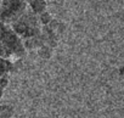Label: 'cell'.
<instances>
[{
	"instance_id": "cell-1",
	"label": "cell",
	"mask_w": 124,
	"mask_h": 118,
	"mask_svg": "<svg viewBox=\"0 0 124 118\" xmlns=\"http://www.w3.org/2000/svg\"><path fill=\"white\" fill-rule=\"evenodd\" d=\"M22 39L11 29V27L0 21V57L16 61L26 55Z\"/></svg>"
},
{
	"instance_id": "cell-2",
	"label": "cell",
	"mask_w": 124,
	"mask_h": 118,
	"mask_svg": "<svg viewBox=\"0 0 124 118\" xmlns=\"http://www.w3.org/2000/svg\"><path fill=\"white\" fill-rule=\"evenodd\" d=\"M10 24H11V29L22 40L39 34L40 28H41V26L38 21V15H35L31 10H26L20 17H17Z\"/></svg>"
},
{
	"instance_id": "cell-3",
	"label": "cell",
	"mask_w": 124,
	"mask_h": 118,
	"mask_svg": "<svg viewBox=\"0 0 124 118\" xmlns=\"http://www.w3.org/2000/svg\"><path fill=\"white\" fill-rule=\"evenodd\" d=\"M26 10V0H1V3H0V21L6 24H10Z\"/></svg>"
},
{
	"instance_id": "cell-4",
	"label": "cell",
	"mask_w": 124,
	"mask_h": 118,
	"mask_svg": "<svg viewBox=\"0 0 124 118\" xmlns=\"http://www.w3.org/2000/svg\"><path fill=\"white\" fill-rule=\"evenodd\" d=\"M40 33L44 38V41L46 45H49L50 47L55 49L58 45V35L55 31H52L49 26H41L40 28Z\"/></svg>"
},
{
	"instance_id": "cell-5",
	"label": "cell",
	"mask_w": 124,
	"mask_h": 118,
	"mask_svg": "<svg viewBox=\"0 0 124 118\" xmlns=\"http://www.w3.org/2000/svg\"><path fill=\"white\" fill-rule=\"evenodd\" d=\"M22 43H23V46H24L26 50H34V49H38V47H40L41 45L45 44L41 33H39V34H37V35H34L32 38L23 39Z\"/></svg>"
},
{
	"instance_id": "cell-6",
	"label": "cell",
	"mask_w": 124,
	"mask_h": 118,
	"mask_svg": "<svg viewBox=\"0 0 124 118\" xmlns=\"http://www.w3.org/2000/svg\"><path fill=\"white\" fill-rule=\"evenodd\" d=\"M26 3L29 5L31 11H33L35 15L41 14L46 10V1L45 0H26Z\"/></svg>"
},
{
	"instance_id": "cell-7",
	"label": "cell",
	"mask_w": 124,
	"mask_h": 118,
	"mask_svg": "<svg viewBox=\"0 0 124 118\" xmlns=\"http://www.w3.org/2000/svg\"><path fill=\"white\" fill-rule=\"evenodd\" d=\"M12 72V61L0 57V77Z\"/></svg>"
},
{
	"instance_id": "cell-8",
	"label": "cell",
	"mask_w": 124,
	"mask_h": 118,
	"mask_svg": "<svg viewBox=\"0 0 124 118\" xmlns=\"http://www.w3.org/2000/svg\"><path fill=\"white\" fill-rule=\"evenodd\" d=\"M38 50V56L40 57V58H43V60H50V58L52 57V47H50L49 45H46V44H44V45H41L40 47H38L37 49Z\"/></svg>"
},
{
	"instance_id": "cell-9",
	"label": "cell",
	"mask_w": 124,
	"mask_h": 118,
	"mask_svg": "<svg viewBox=\"0 0 124 118\" xmlns=\"http://www.w3.org/2000/svg\"><path fill=\"white\" fill-rule=\"evenodd\" d=\"M15 113V108L11 105H0V118H11Z\"/></svg>"
},
{
	"instance_id": "cell-10",
	"label": "cell",
	"mask_w": 124,
	"mask_h": 118,
	"mask_svg": "<svg viewBox=\"0 0 124 118\" xmlns=\"http://www.w3.org/2000/svg\"><path fill=\"white\" fill-rule=\"evenodd\" d=\"M51 20H52V16H51V14L47 12L46 10L38 15V21H39L40 26H47V24L50 23Z\"/></svg>"
},
{
	"instance_id": "cell-11",
	"label": "cell",
	"mask_w": 124,
	"mask_h": 118,
	"mask_svg": "<svg viewBox=\"0 0 124 118\" xmlns=\"http://www.w3.org/2000/svg\"><path fill=\"white\" fill-rule=\"evenodd\" d=\"M8 85H9V74H4L0 77V87L5 89Z\"/></svg>"
},
{
	"instance_id": "cell-12",
	"label": "cell",
	"mask_w": 124,
	"mask_h": 118,
	"mask_svg": "<svg viewBox=\"0 0 124 118\" xmlns=\"http://www.w3.org/2000/svg\"><path fill=\"white\" fill-rule=\"evenodd\" d=\"M65 31H66V24L63 23V22H58V26H57V28H56V33H57V35H60V34H63L65 33Z\"/></svg>"
},
{
	"instance_id": "cell-13",
	"label": "cell",
	"mask_w": 124,
	"mask_h": 118,
	"mask_svg": "<svg viewBox=\"0 0 124 118\" xmlns=\"http://www.w3.org/2000/svg\"><path fill=\"white\" fill-rule=\"evenodd\" d=\"M3 94H4V89L0 87V100H1V97H3Z\"/></svg>"
},
{
	"instance_id": "cell-14",
	"label": "cell",
	"mask_w": 124,
	"mask_h": 118,
	"mask_svg": "<svg viewBox=\"0 0 124 118\" xmlns=\"http://www.w3.org/2000/svg\"><path fill=\"white\" fill-rule=\"evenodd\" d=\"M123 70H124L123 67H120V68H119V76H123Z\"/></svg>"
},
{
	"instance_id": "cell-15",
	"label": "cell",
	"mask_w": 124,
	"mask_h": 118,
	"mask_svg": "<svg viewBox=\"0 0 124 118\" xmlns=\"http://www.w3.org/2000/svg\"><path fill=\"white\" fill-rule=\"evenodd\" d=\"M0 3H1V0H0Z\"/></svg>"
}]
</instances>
